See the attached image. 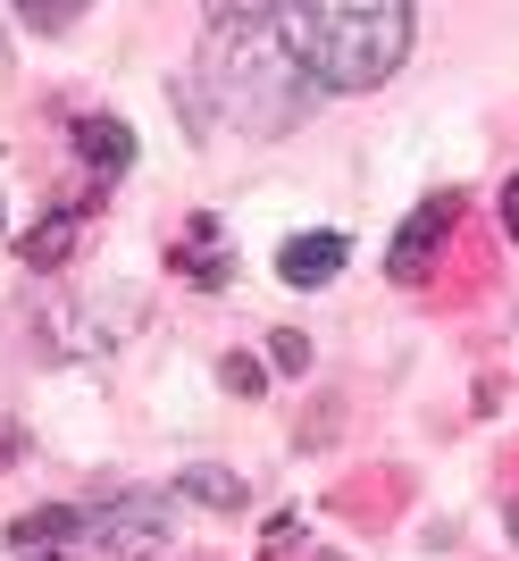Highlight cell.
<instances>
[{
	"label": "cell",
	"instance_id": "obj_11",
	"mask_svg": "<svg viewBox=\"0 0 519 561\" xmlns=\"http://www.w3.org/2000/svg\"><path fill=\"white\" fill-rule=\"evenodd\" d=\"M18 18L34 25V34H68V25L84 18V0H18Z\"/></svg>",
	"mask_w": 519,
	"mask_h": 561
},
{
	"label": "cell",
	"instance_id": "obj_13",
	"mask_svg": "<svg viewBox=\"0 0 519 561\" xmlns=\"http://www.w3.org/2000/svg\"><path fill=\"white\" fill-rule=\"evenodd\" d=\"M218 377H227L235 394H260V360H243V352H235V360H227V369H218Z\"/></svg>",
	"mask_w": 519,
	"mask_h": 561
},
{
	"label": "cell",
	"instance_id": "obj_9",
	"mask_svg": "<svg viewBox=\"0 0 519 561\" xmlns=\"http://www.w3.org/2000/svg\"><path fill=\"white\" fill-rule=\"evenodd\" d=\"M76 234H84V210H50L34 234H18V260L25 268H59V260L76 252Z\"/></svg>",
	"mask_w": 519,
	"mask_h": 561
},
{
	"label": "cell",
	"instance_id": "obj_14",
	"mask_svg": "<svg viewBox=\"0 0 519 561\" xmlns=\"http://www.w3.org/2000/svg\"><path fill=\"white\" fill-rule=\"evenodd\" d=\"M503 227L519 234V176H511V185H503Z\"/></svg>",
	"mask_w": 519,
	"mask_h": 561
},
{
	"label": "cell",
	"instance_id": "obj_4",
	"mask_svg": "<svg viewBox=\"0 0 519 561\" xmlns=\"http://www.w3.org/2000/svg\"><path fill=\"white\" fill-rule=\"evenodd\" d=\"M452 218H461V193H427L419 210L402 218L394 252H385V277H394V285H419L427 268L445 260V243H452Z\"/></svg>",
	"mask_w": 519,
	"mask_h": 561
},
{
	"label": "cell",
	"instance_id": "obj_7",
	"mask_svg": "<svg viewBox=\"0 0 519 561\" xmlns=\"http://www.w3.org/2000/svg\"><path fill=\"white\" fill-rule=\"evenodd\" d=\"M76 151H84L93 176L118 185L126 168H135V126H126V117H76Z\"/></svg>",
	"mask_w": 519,
	"mask_h": 561
},
{
	"label": "cell",
	"instance_id": "obj_15",
	"mask_svg": "<svg viewBox=\"0 0 519 561\" xmlns=\"http://www.w3.org/2000/svg\"><path fill=\"white\" fill-rule=\"evenodd\" d=\"M511 537H519V503H511Z\"/></svg>",
	"mask_w": 519,
	"mask_h": 561
},
{
	"label": "cell",
	"instance_id": "obj_1",
	"mask_svg": "<svg viewBox=\"0 0 519 561\" xmlns=\"http://www.w3.org/2000/svg\"><path fill=\"white\" fill-rule=\"evenodd\" d=\"M210 101L243 135H293L310 117V68L277 34L268 0H210V34H201V68L185 84L193 135H210Z\"/></svg>",
	"mask_w": 519,
	"mask_h": 561
},
{
	"label": "cell",
	"instance_id": "obj_6",
	"mask_svg": "<svg viewBox=\"0 0 519 561\" xmlns=\"http://www.w3.org/2000/svg\"><path fill=\"white\" fill-rule=\"evenodd\" d=\"M76 537H84V512H76V503H43V512H18V528H9V545H18L25 561H59Z\"/></svg>",
	"mask_w": 519,
	"mask_h": 561
},
{
	"label": "cell",
	"instance_id": "obj_12",
	"mask_svg": "<svg viewBox=\"0 0 519 561\" xmlns=\"http://www.w3.org/2000/svg\"><path fill=\"white\" fill-rule=\"evenodd\" d=\"M268 360H277L285 377H302V369H310V335H293V328H285V335H268Z\"/></svg>",
	"mask_w": 519,
	"mask_h": 561
},
{
	"label": "cell",
	"instance_id": "obj_10",
	"mask_svg": "<svg viewBox=\"0 0 519 561\" xmlns=\"http://www.w3.org/2000/svg\"><path fill=\"white\" fill-rule=\"evenodd\" d=\"M176 494H185V503H201V512H243V494H252V486H243L235 469H210V461H201V469H185V478H176Z\"/></svg>",
	"mask_w": 519,
	"mask_h": 561
},
{
	"label": "cell",
	"instance_id": "obj_3",
	"mask_svg": "<svg viewBox=\"0 0 519 561\" xmlns=\"http://www.w3.org/2000/svg\"><path fill=\"white\" fill-rule=\"evenodd\" d=\"M168 528H176V494H160V486L109 494L101 512H84V537H93L109 561H142V553H160Z\"/></svg>",
	"mask_w": 519,
	"mask_h": 561
},
{
	"label": "cell",
	"instance_id": "obj_8",
	"mask_svg": "<svg viewBox=\"0 0 519 561\" xmlns=\"http://www.w3.org/2000/svg\"><path fill=\"white\" fill-rule=\"evenodd\" d=\"M176 277H193L201 294H218V285L235 277V268H227V252H218V218H210V210L185 218V234H176Z\"/></svg>",
	"mask_w": 519,
	"mask_h": 561
},
{
	"label": "cell",
	"instance_id": "obj_5",
	"mask_svg": "<svg viewBox=\"0 0 519 561\" xmlns=\"http://www.w3.org/2000/svg\"><path fill=\"white\" fill-rule=\"evenodd\" d=\"M344 260H353L344 234H285V243H277V277L293 285V294H310V285H335V277H344Z\"/></svg>",
	"mask_w": 519,
	"mask_h": 561
},
{
	"label": "cell",
	"instance_id": "obj_2",
	"mask_svg": "<svg viewBox=\"0 0 519 561\" xmlns=\"http://www.w3.org/2000/svg\"><path fill=\"white\" fill-rule=\"evenodd\" d=\"M268 9L327 93H378L411 50V0H268Z\"/></svg>",
	"mask_w": 519,
	"mask_h": 561
}]
</instances>
